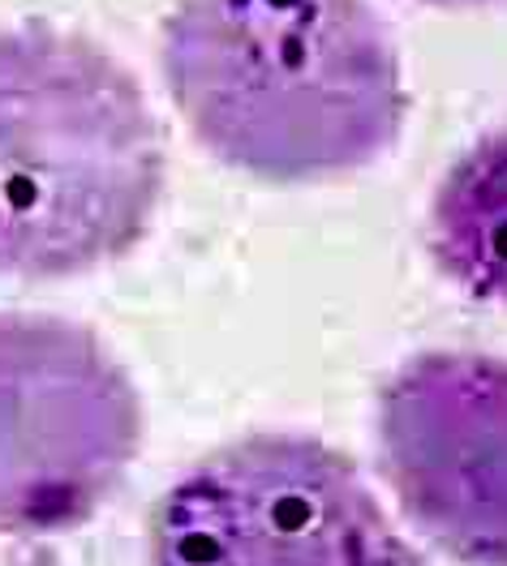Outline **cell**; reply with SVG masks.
I'll return each mask as SVG.
<instances>
[{
    "mask_svg": "<svg viewBox=\"0 0 507 566\" xmlns=\"http://www.w3.org/2000/svg\"><path fill=\"white\" fill-rule=\"evenodd\" d=\"M159 65L194 138L276 185L370 168L408 112L396 48L365 0H177Z\"/></svg>",
    "mask_w": 507,
    "mask_h": 566,
    "instance_id": "cell-1",
    "label": "cell"
},
{
    "mask_svg": "<svg viewBox=\"0 0 507 566\" xmlns=\"http://www.w3.org/2000/svg\"><path fill=\"white\" fill-rule=\"evenodd\" d=\"M164 198L138 77L61 27L0 31V280H70L130 253Z\"/></svg>",
    "mask_w": 507,
    "mask_h": 566,
    "instance_id": "cell-2",
    "label": "cell"
},
{
    "mask_svg": "<svg viewBox=\"0 0 507 566\" xmlns=\"http://www.w3.org/2000/svg\"><path fill=\"white\" fill-rule=\"evenodd\" d=\"M151 566H422L358 463L306 433L198 460L151 515Z\"/></svg>",
    "mask_w": 507,
    "mask_h": 566,
    "instance_id": "cell-3",
    "label": "cell"
},
{
    "mask_svg": "<svg viewBox=\"0 0 507 566\" xmlns=\"http://www.w3.org/2000/svg\"><path fill=\"white\" fill-rule=\"evenodd\" d=\"M143 442L130 374L77 322L0 314V532L86 524Z\"/></svg>",
    "mask_w": 507,
    "mask_h": 566,
    "instance_id": "cell-4",
    "label": "cell"
},
{
    "mask_svg": "<svg viewBox=\"0 0 507 566\" xmlns=\"http://www.w3.org/2000/svg\"><path fill=\"white\" fill-rule=\"evenodd\" d=\"M379 463L443 554L507 566V360L422 353L379 390Z\"/></svg>",
    "mask_w": 507,
    "mask_h": 566,
    "instance_id": "cell-5",
    "label": "cell"
},
{
    "mask_svg": "<svg viewBox=\"0 0 507 566\" xmlns=\"http://www.w3.org/2000/svg\"><path fill=\"white\" fill-rule=\"evenodd\" d=\"M431 253L473 301L507 305V125L447 168L431 207Z\"/></svg>",
    "mask_w": 507,
    "mask_h": 566,
    "instance_id": "cell-6",
    "label": "cell"
},
{
    "mask_svg": "<svg viewBox=\"0 0 507 566\" xmlns=\"http://www.w3.org/2000/svg\"><path fill=\"white\" fill-rule=\"evenodd\" d=\"M438 9H486V4H504V0H426Z\"/></svg>",
    "mask_w": 507,
    "mask_h": 566,
    "instance_id": "cell-7",
    "label": "cell"
}]
</instances>
